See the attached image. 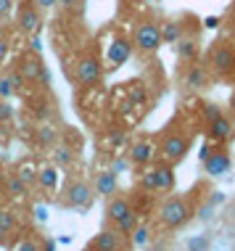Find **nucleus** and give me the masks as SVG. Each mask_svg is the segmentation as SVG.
I'll list each match as a JSON object with an SVG mask.
<instances>
[{
	"mask_svg": "<svg viewBox=\"0 0 235 251\" xmlns=\"http://www.w3.org/2000/svg\"><path fill=\"white\" fill-rule=\"evenodd\" d=\"M204 64H206L212 77L230 79L235 74V43L227 35L214 37L204 53Z\"/></svg>",
	"mask_w": 235,
	"mask_h": 251,
	"instance_id": "nucleus-1",
	"label": "nucleus"
},
{
	"mask_svg": "<svg viewBox=\"0 0 235 251\" xmlns=\"http://www.w3.org/2000/svg\"><path fill=\"white\" fill-rule=\"evenodd\" d=\"M180 22H183V37L174 43V50H177V58L183 64H190V61L201 58V29H204V24L193 13H183Z\"/></svg>",
	"mask_w": 235,
	"mask_h": 251,
	"instance_id": "nucleus-2",
	"label": "nucleus"
},
{
	"mask_svg": "<svg viewBox=\"0 0 235 251\" xmlns=\"http://www.w3.org/2000/svg\"><path fill=\"white\" fill-rule=\"evenodd\" d=\"M159 220L164 227L180 230L193 220V206L188 203L185 196H166L164 203L159 206Z\"/></svg>",
	"mask_w": 235,
	"mask_h": 251,
	"instance_id": "nucleus-3",
	"label": "nucleus"
},
{
	"mask_svg": "<svg viewBox=\"0 0 235 251\" xmlns=\"http://www.w3.org/2000/svg\"><path fill=\"white\" fill-rule=\"evenodd\" d=\"M132 48L143 56H153L161 48V29H159V19L145 16L135 24V32H132Z\"/></svg>",
	"mask_w": 235,
	"mask_h": 251,
	"instance_id": "nucleus-4",
	"label": "nucleus"
},
{
	"mask_svg": "<svg viewBox=\"0 0 235 251\" xmlns=\"http://www.w3.org/2000/svg\"><path fill=\"white\" fill-rule=\"evenodd\" d=\"M13 66L22 72V77L26 79V82L40 85V87H50V72H48V66H45V61H43L40 53L24 50L22 56L16 58V64H13Z\"/></svg>",
	"mask_w": 235,
	"mask_h": 251,
	"instance_id": "nucleus-5",
	"label": "nucleus"
},
{
	"mask_svg": "<svg viewBox=\"0 0 235 251\" xmlns=\"http://www.w3.org/2000/svg\"><path fill=\"white\" fill-rule=\"evenodd\" d=\"M13 16H16V29L22 35L26 37L40 35V29H43V11L35 5V0H16Z\"/></svg>",
	"mask_w": 235,
	"mask_h": 251,
	"instance_id": "nucleus-6",
	"label": "nucleus"
},
{
	"mask_svg": "<svg viewBox=\"0 0 235 251\" xmlns=\"http://www.w3.org/2000/svg\"><path fill=\"white\" fill-rule=\"evenodd\" d=\"M103 77V64L95 53H82L74 64V79L79 87H95Z\"/></svg>",
	"mask_w": 235,
	"mask_h": 251,
	"instance_id": "nucleus-7",
	"label": "nucleus"
},
{
	"mask_svg": "<svg viewBox=\"0 0 235 251\" xmlns=\"http://www.w3.org/2000/svg\"><path fill=\"white\" fill-rule=\"evenodd\" d=\"M188 151H190V135L183 130L166 132L161 140V153H164V161H169V164H180L188 156Z\"/></svg>",
	"mask_w": 235,
	"mask_h": 251,
	"instance_id": "nucleus-8",
	"label": "nucleus"
},
{
	"mask_svg": "<svg viewBox=\"0 0 235 251\" xmlns=\"http://www.w3.org/2000/svg\"><path fill=\"white\" fill-rule=\"evenodd\" d=\"M132 50H135V48H132V37H127V35H122V32H117V35L111 37L109 48H106V64H109V69L117 72L119 66H124L127 61H130Z\"/></svg>",
	"mask_w": 235,
	"mask_h": 251,
	"instance_id": "nucleus-9",
	"label": "nucleus"
},
{
	"mask_svg": "<svg viewBox=\"0 0 235 251\" xmlns=\"http://www.w3.org/2000/svg\"><path fill=\"white\" fill-rule=\"evenodd\" d=\"M64 203L71 209H85L87 203H93L90 182H85L82 177H71L64 188Z\"/></svg>",
	"mask_w": 235,
	"mask_h": 251,
	"instance_id": "nucleus-10",
	"label": "nucleus"
},
{
	"mask_svg": "<svg viewBox=\"0 0 235 251\" xmlns=\"http://www.w3.org/2000/svg\"><path fill=\"white\" fill-rule=\"evenodd\" d=\"M206 127H209V140L217 146H225L230 143V140L235 138V119L230 117V114H219L217 119L206 122Z\"/></svg>",
	"mask_w": 235,
	"mask_h": 251,
	"instance_id": "nucleus-11",
	"label": "nucleus"
},
{
	"mask_svg": "<svg viewBox=\"0 0 235 251\" xmlns=\"http://www.w3.org/2000/svg\"><path fill=\"white\" fill-rule=\"evenodd\" d=\"M204 169H206V175H212V177H222V175H227L233 169L230 151H227L225 146H214L212 153L204 159Z\"/></svg>",
	"mask_w": 235,
	"mask_h": 251,
	"instance_id": "nucleus-12",
	"label": "nucleus"
},
{
	"mask_svg": "<svg viewBox=\"0 0 235 251\" xmlns=\"http://www.w3.org/2000/svg\"><path fill=\"white\" fill-rule=\"evenodd\" d=\"M209 79H212V74L209 69H206V64H201V61H190V64L185 66V72H183V87L185 90H204L206 85H209Z\"/></svg>",
	"mask_w": 235,
	"mask_h": 251,
	"instance_id": "nucleus-13",
	"label": "nucleus"
},
{
	"mask_svg": "<svg viewBox=\"0 0 235 251\" xmlns=\"http://www.w3.org/2000/svg\"><path fill=\"white\" fill-rule=\"evenodd\" d=\"M153 172V182H156V193H172L174 185H177V177H174V167L169 161H161L151 169Z\"/></svg>",
	"mask_w": 235,
	"mask_h": 251,
	"instance_id": "nucleus-14",
	"label": "nucleus"
},
{
	"mask_svg": "<svg viewBox=\"0 0 235 251\" xmlns=\"http://www.w3.org/2000/svg\"><path fill=\"white\" fill-rule=\"evenodd\" d=\"M153 156H156V143H153V140H148V138L135 140V143L130 146V161H132L135 167H145V164H151Z\"/></svg>",
	"mask_w": 235,
	"mask_h": 251,
	"instance_id": "nucleus-15",
	"label": "nucleus"
},
{
	"mask_svg": "<svg viewBox=\"0 0 235 251\" xmlns=\"http://www.w3.org/2000/svg\"><path fill=\"white\" fill-rule=\"evenodd\" d=\"M93 246L98 251H124V235L119 233L117 227H103L100 233L95 235V241H93Z\"/></svg>",
	"mask_w": 235,
	"mask_h": 251,
	"instance_id": "nucleus-16",
	"label": "nucleus"
},
{
	"mask_svg": "<svg viewBox=\"0 0 235 251\" xmlns=\"http://www.w3.org/2000/svg\"><path fill=\"white\" fill-rule=\"evenodd\" d=\"M127 212H132V203L127 196H119V193H114L106 199V220L111 222V225H117L119 220L127 214Z\"/></svg>",
	"mask_w": 235,
	"mask_h": 251,
	"instance_id": "nucleus-17",
	"label": "nucleus"
},
{
	"mask_svg": "<svg viewBox=\"0 0 235 251\" xmlns=\"http://www.w3.org/2000/svg\"><path fill=\"white\" fill-rule=\"evenodd\" d=\"M227 201V196L225 193H219V191H209L206 193V199L198 203V209H196V220L198 222H209L214 212H217V206L219 203H225Z\"/></svg>",
	"mask_w": 235,
	"mask_h": 251,
	"instance_id": "nucleus-18",
	"label": "nucleus"
},
{
	"mask_svg": "<svg viewBox=\"0 0 235 251\" xmlns=\"http://www.w3.org/2000/svg\"><path fill=\"white\" fill-rule=\"evenodd\" d=\"M119 191V177H117V169H103V172L95 177V193L109 199Z\"/></svg>",
	"mask_w": 235,
	"mask_h": 251,
	"instance_id": "nucleus-19",
	"label": "nucleus"
},
{
	"mask_svg": "<svg viewBox=\"0 0 235 251\" xmlns=\"http://www.w3.org/2000/svg\"><path fill=\"white\" fill-rule=\"evenodd\" d=\"M159 29H161V45H172L174 48V43L183 37V22H180V16L159 22Z\"/></svg>",
	"mask_w": 235,
	"mask_h": 251,
	"instance_id": "nucleus-20",
	"label": "nucleus"
},
{
	"mask_svg": "<svg viewBox=\"0 0 235 251\" xmlns=\"http://www.w3.org/2000/svg\"><path fill=\"white\" fill-rule=\"evenodd\" d=\"M35 140L40 148H56L58 146V130L53 125H40L35 130Z\"/></svg>",
	"mask_w": 235,
	"mask_h": 251,
	"instance_id": "nucleus-21",
	"label": "nucleus"
},
{
	"mask_svg": "<svg viewBox=\"0 0 235 251\" xmlns=\"http://www.w3.org/2000/svg\"><path fill=\"white\" fill-rule=\"evenodd\" d=\"M13 233H16V214L8 209H0V243H8Z\"/></svg>",
	"mask_w": 235,
	"mask_h": 251,
	"instance_id": "nucleus-22",
	"label": "nucleus"
},
{
	"mask_svg": "<svg viewBox=\"0 0 235 251\" xmlns=\"http://www.w3.org/2000/svg\"><path fill=\"white\" fill-rule=\"evenodd\" d=\"M37 185L43 188V191H56L58 188V169L56 167L37 169Z\"/></svg>",
	"mask_w": 235,
	"mask_h": 251,
	"instance_id": "nucleus-23",
	"label": "nucleus"
},
{
	"mask_svg": "<svg viewBox=\"0 0 235 251\" xmlns=\"http://www.w3.org/2000/svg\"><path fill=\"white\" fill-rule=\"evenodd\" d=\"M16 175H19V180H22L26 188L37 185V167L32 164V161H22V164L16 167Z\"/></svg>",
	"mask_w": 235,
	"mask_h": 251,
	"instance_id": "nucleus-24",
	"label": "nucleus"
},
{
	"mask_svg": "<svg viewBox=\"0 0 235 251\" xmlns=\"http://www.w3.org/2000/svg\"><path fill=\"white\" fill-rule=\"evenodd\" d=\"M138 225H140V220H138V212L132 209V212H127V214L122 217V220H119L117 225H114V227H117L119 233L124 235V238H130V235L135 233V227H138Z\"/></svg>",
	"mask_w": 235,
	"mask_h": 251,
	"instance_id": "nucleus-25",
	"label": "nucleus"
},
{
	"mask_svg": "<svg viewBox=\"0 0 235 251\" xmlns=\"http://www.w3.org/2000/svg\"><path fill=\"white\" fill-rule=\"evenodd\" d=\"M5 191H8L11 196H16V199H22V196H26V191H29V188H26L24 182L19 180L16 172H8V175H5Z\"/></svg>",
	"mask_w": 235,
	"mask_h": 251,
	"instance_id": "nucleus-26",
	"label": "nucleus"
},
{
	"mask_svg": "<svg viewBox=\"0 0 235 251\" xmlns=\"http://www.w3.org/2000/svg\"><path fill=\"white\" fill-rule=\"evenodd\" d=\"M212 249V233L196 235V238L188 241V251H209Z\"/></svg>",
	"mask_w": 235,
	"mask_h": 251,
	"instance_id": "nucleus-27",
	"label": "nucleus"
},
{
	"mask_svg": "<svg viewBox=\"0 0 235 251\" xmlns=\"http://www.w3.org/2000/svg\"><path fill=\"white\" fill-rule=\"evenodd\" d=\"M5 74H8V79H11V85H13V93H24L26 79L22 77V72H19L16 66H8V69H5Z\"/></svg>",
	"mask_w": 235,
	"mask_h": 251,
	"instance_id": "nucleus-28",
	"label": "nucleus"
},
{
	"mask_svg": "<svg viewBox=\"0 0 235 251\" xmlns=\"http://www.w3.org/2000/svg\"><path fill=\"white\" fill-rule=\"evenodd\" d=\"M124 87H130V98L135 100V103H143V100H145V85L140 82V79H135V82H127Z\"/></svg>",
	"mask_w": 235,
	"mask_h": 251,
	"instance_id": "nucleus-29",
	"label": "nucleus"
},
{
	"mask_svg": "<svg viewBox=\"0 0 235 251\" xmlns=\"http://www.w3.org/2000/svg\"><path fill=\"white\" fill-rule=\"evenodd\" d=\"M16 93H13V85H11V79H8V74H0V100H11Z\"/></svg>",
	"mask_w": 235,
	"mask_h": 251,
	"instance_id": "nucleus-30",
	"label": "nucleus"
},
{
	"mask_svg": "<svg viewBox=\"0 0 235 251\" xmlns=\"http://www.w3.org/2000/svg\"><path fill=\"white\" fill-rule=\"evenodd\" d=\"M219 114H225V108L219 106V103H212V100H206V103H204V119H206V122L217 119Z\"/></svg>",
	"mask_w": 235,
	"mask_h": 251,
	"instance_id": "nucleus-31",
	"label": "nucleus"
},
{
	"mask_svg": "<svg viewBox=\"0 0 235 251\" xmlns=\"http://www.w3.org/2000/svg\"><path fill=\"white\" fill-rule=\"evenodd\" d=\"M53 156H56V164H71V161H74V153L64 146H56V153Z\"/></svg>",
	"mask_w": 235,
	"mask_h": 251,
	"instance_id": "nucleus-32",
	"label": "nucleus"
},
{
	"mask_svg": "<svg viewBox=\"0 0 235 251\" xmlns=\"http://www.w3.org/2000/svg\"><path fill=\"white\" fill-rule=\"evenodd\" d=\"M130 238H132V243H135V246H145V243H148V227L138 225L135 233H132Z\"/></svg>",
	"mask_w": 235,
	"mask_h": 251,
	"instance_id": "nucleus-33",
	"label": "nucleus"
},
{
	"mask_svg": "<svg viewBox=\"0 0 235 251\" xmlns=\"http://www.w3.org/2000/svg\"><path fill=\"white\" fill-rule=\"evenodd\" d=\"M222 220H225V225L235 227V196L227 201V206H225V212H222Z\"/></svg>",
	"mask_w": 235,
	"mask_h": 251,
	"instance_id": "nucleus-34",
	"label": "nucleus"
},
{
	"mask_svg": "<svg viewBox=\"0 0 235 251\" xmlns=\"http://www.w3.org/2000/svg\"><path fill=\"white\" fill-rule=\"evenodd\" d=\"M13 8H16V0H0V22L13 16Z\"/></svg>",
	"mask_w": 235,
	"mask_h": 251,
	"instance_id": "nucleus-35",
	"label": "nucleus"
},
{
	"mask_svg": "<svg viewBox=\"0 0 235 251\" xmlns=\"http://www.w3.org/2000/svg\"><path fill=\"white\" fill-rule=\"evenodd\" d=\"M8 50H11V43L5 35H0V64H3L5 58H8Z\"/></svg>",
	"mask_w": 235,
	"mask_h": 251,
	"instance_id": "nucleus-36",
	"label": "nucleus"
},
{
	"mask_svg": "<svg viewBox=\"0 0 235 251\" xmlns=\"http://www.w3.org/2000/svg\"><path fill=\"white\" fill-rule=\"evenodd\" d=\"M13 117V106L8 100H0V119H11Z\"/></svg>",
	"mask_w": 235,
	"mask_h": 251,
	"instance_id": "nucleus-37",
	"label": "nucleus"
},
{
	"mask_svg": "<svg viewBox=\"0 0 235 251\" xmlns=\"http://www.w3.org/2000/svg\"><path fill=\"white\" fill-rule=\"evenodd\" d=\"M58 3H61L64 8H69V11H71V8H74V11H79V8H82V5L87 3V0H58Z\"/></svg>",
	"mask_w": 235,
	"mask_h": 251,
	"instance_id": "nucleus-38",
	"label": "nucleus"
},
{
	"mask_svg": "<svg viewBox=\"0 0 235 251\" xmlns=\"http://www.w3.org/2000/svg\"><path fill=\"white\" fill-rule=\"evenodd\" d=\"M35 5H37V8L40 11H50V8H56V5H58V0H35Z\"/></svg>",
	"mask_w": 235,
	"mask_h": 251,
	"instance_id": "nucleus-39",
	"label": "nucleus"
},
{
	"mask_svg": "<svg viewBox=\"0 0 235 251\" xmlns=\"http://www.w3.org/2000/svg\"><path fill=\"white\" fill-rule=\"evenodd\" d=\"M225 24H227V37H230L233 43H235V11L230 13V19H227Z\"/></svg>",
	"mask_w": 235,
	"mask_h": 251,
	"instance_id": "nucleus-40",
	"label": "nucleus"
},
{
	"mask_svg": "<svg viewBox=\"0 0 235 251\" xmlns=\"http://www.w3.org/2000/svg\"><path fill=\"white\" fill-rule=\"evenodd\" d=\"M37 249H40V243L32 241V238L29 241H22V246H19V251H37Z\"/></svg>",
	"mask_w": 235,
	"mask_h": 251,
	"instance_id": "nucleus-41",
	"label": "nucleus"
},
{
	"mask_svg": "<svg viewBox=\"0 0 235 251\" xmlns=\"http://www.w3.org/2000/svg\"><path fill=\"white\" fill-rule=\"evenodd\" d=\"M29 50H35V53H43V43H40V35H32Z\"/></svg>",
	"mask_w": 235,
	"mask_h": 251,
	"instance_id": "nucleus-42",
	"label": "nucleus"
},
{
	"mask_svg": "<svg viewBox=\"0 0 235 251\" xmlns=\"http://www.w3.org/2000/svg\"><path fill=\"white\" fill-rule=\"evenodd\" d=\"M219 24H222V19H217V16H209V19H204V26H209V29H217Z\"/></svg>",
	"mask_w": 235,
	"mask_h": 251,
	"instance_id": "nucleus-43",
	"label": "nucleus"
},
{
	"mask_svg": "<svg viewBox=\"0 0 235 251\" xmlns=\"http://www.w3.org/2000/svg\"><path fill=\"white\" fill-rule=\"evenodd\" d=\"M109 143H111V146H122V143H124V135H122V132L109 135Z\"/></svg>",
	"mask_w": 235,
	"mask_h": 251,
	"instance_id": "nucleus-44",
	"label": "nucleus"
},
{
	"mask_svg": "<svg viewBox=\"0 0 235 251\" xmlns=\"http://www.w3.org/2000/svg\"><path fill=\"white\" fill-rule=\"evenodd\" d=\"M230 117L235 119V87H233V93H230Z\"/></svg>",
	"mask_w": 235,
	"mask_h": 251,
	"instance_id": "nucleus-45",
	"label": "nucleus"
},
{
	"mask_svg": "<svg viewBox=\"0 0 235 251\" xmlns=\"http://www.w3.org/2000/svg\"><path fill=\"white\" fill-rule=\"evenodd\" d=\"M37 251H53V241H50V243H48V246H40V249H37Z\"/></svg>",
	"mask_w": 235,
	"mask_h": 251,
	"instance_id": "nucleus-46",
	"label": "nucleus"
},
{
	"mask_svg": "<svg viewBox=\"0 0 235 251\" xmlns=\"http://www.w3.org/2000/svg\"><path fill=\"white\" fill-rule=\"evenodd\" d=\"M82 251H98V249H95V246H93V243H87V246H85Z\"/></svg>",
	"mask_w": 235,
	"mask_h": 251,
	"instance_id": "nucleus-47",
	"label": "nucleus"
},
{
	"mask_svg": "<svg viewBox=\"0 0 235 251\" xmlns=\"http://www.w3.org/2000/svg\"><path fill=\"white\" fill-rule=\"evenodd\" d=\"M233 249H235V238H233Z\"/></svg>",
	"mask_w": 235,
	"mask_h": 251,
	"instance_id": "nucleus-48",
	"label": "nucleus"
},
{
	"mask_svg": "<svg viewBox=\"0 0 235 251\" xmlns=\"http://www.w3.org/2000/svg\"><path fill=\"white\" fill-rule=\"evenodd\" d=\"M0 74H3V69H0Z\"/></svg>",
	"mask_w": 235,
	"mask_h": 251,
	"instance_id": "nucleus-49",
	"label": "nucleus"
}]
</instances>
